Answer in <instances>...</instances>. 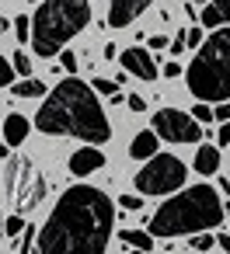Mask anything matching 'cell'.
Returning <instances> with one entry per match:
<instances>
[{"mask_svg":"<svg viewBox=\"0 0 230 254\" xmlns=\"http://www.w3.org/2000/svg\"><path fill=\"white\" fill-rule=\"evenodd\" d=\"M112 230V198L94 185H74L60 195L49 219L35 230L32 254H105Z\"/></svg>","mask_w":230,"mask_h":254,"instance_id":"cell-1","label":"cell"},{"mask_svg":"<svg viewBox=\"0 0 230 254\" xmlns=\"http://www.w3.org/2000/svg\"><path fill=\"white\" fill-rule=\"evenodd\" d=\"M32 126L39 132H46V136H74V139H84L94 150L112 139V122H108L98 94L91 91V84H84L77 77L60 80L46 94V105L35 112Z\"/></svg>","mask_w":230,"mask_h":254,"instance_id":"cell-2","label":"cell"},{"mask_svg":"<svg viewBox=\"0 0 230 254\" xmlns=\"http://www.w3.org/2000/svg\"><path fill=\"white\" fill-rule=\"evenodd\" d=\"M227 216V205L220 198V191L213 185H192L181 195L167 198L147 223V233L157 240H171V237H199V233H213Z\"/></svg>","mask_w":230,"mask_h":254,"instance_id":"cell-3","label":"cell"},{"mask_svg":"<svg viewBox=\"0 0 230 254\" xmlns=\"http://www.w3.org/2000/svg\"><path fill=\"white\" fill-rule=\"evenodd\" d=\"M28 21H32L35 56L49 60V56H60L63 46L91 25V4L87 0H46V4L35 7Z\"/></svg>","mask_w":230,"mask_h":254,"instance_id":"cell-4","label":"cell"},{"mask_svg":"<svg viewBox=\"0 0 230 254\" xmlns=\"http://www.w3.org/2000/svg\"><path fill=\"white\" fill-rule=\"evenodd\" d=\"M185 84L199 98V105H209V101L227 105L230 101V28L213 32L199 46L195 60L188 63Z\"/></svg>","mask_w":230,"mask_h":254,"instance_id":"cell-5","label":"cell"},{"mask_svg":"<svg viewBox=\"0 0 230 254\" xmlns=\"http://www.w3.org/2000/svg\"><path fill=\"white\" fill-rule=\"evenodd\" d=\"M4 185H7V198L14 205V216H25V212L39 209L42 198H46V181L28 157H11L7 160Z\"/></svg>","mask_w":230,"mask_h":254,"instance_id":"cell-6","label":"cell"},{"mask_svg":"<svg viewBox=\"0 0 230 254\" xmlns=\"http://www.w3.org/2000/svg\"><path fill=\"white\" fill-rule=\"evenodd\" d=\"M185 174H188V167L174 153H157L147 160V167L136 171V188L143 195H167L185 185Z\"/></svg>","mask_w":230,"mask_h":254,"instance_id":"cell-7","label":"cell"},{"mask_svg":"<svg viewBox=\"0 0 230 254\" xmlns=\"http://www.w3.org/2000/svg\"><path fill=\"white\" fill-rule=\"evenodd\" d=\"M157 139L164 143H199L202 139V126L181 112V108H160L153 112V129H150Z\"/></svg>","mask_w":230,"mask_h":254,"instance_id":"cell-8","label":"cell"},{"mask_svg":"<svg viewBox=\"0 0 230 254\" xmlns=\"http://www.w3.org/2000/svg\"><path fill=\"white\" fill-rule=\"evenodd\" d=\"M122 70L140 77V80H157V60L143 49V46H133L122 53Z\"/></svg>","mask_w":230,"mask_h":254,"instance_id":"cell-9","label":"cell"},{"mask_svg":"<svg viewBox=\"0 0 230 254\" xmlns=\"http://www.w3.org/2000/svg\"><path fill=\"white\" fill-rule=\"evenodd\" d=\"M150 11V4L147 0H112V7H108V25L112 28H126V25H133L140 14H147Z\"/></svg>","mask_w":230,"mask_h":254,"instance_id":"cell-10","label":"cell"},{"mask_svg":"<svg viewBox=\"0 0 230 254\" xmlns=\"http://www.w3.org/2000/svg\"><path fill=\"white\" fill-rule=\"evenodd\" d=\"M101 167H105V153L94 150V146H80V150L70 153V174H77V178H87Z\"/></svg>","mask_w":230,"mask_h":254,"instance_id":"cell-11","label":"cell"},{"mask_svg":"<svg viewBox=\"0 0 230 254\" xmlns=\"http://www.w3.org/2000/svg\"><path fill=\"white\" fill-rule=\"evenodd\" d=\"M32 132V122L21 115V112H11L4 122H0V139H4V146H21Z\"/></svg>","mask_w":230,"mask_h":254,"instance_id":"cell-12","label":"cell"},{"mask_svg":"<svg viewBox=\"0 0 230 254\" xmlns=\"http://www.w3.org/2000/svg\"><path fill=\"white\" fill-rule=\"evenodd\" d=\"M199 28H230V0H209V4L199 11Z\"/></svg>","mask_w":230,"mask_h":254,"instance_id":"cell-13","label":"cell"},{"mask_svg":"<svg viewBox=\"0 0 230 254\" xmlns=\"http://www.w3.org/2000/svg\"><path fill=\"white\" fill-rule=\"evenodd\" d=\"M157 136L150 132V129H143V132H136L133 136V143H129V157L133 160H150V157H157Z\"/></svg>","mask_w":230,"mask_h":254,"instance_id":"cell-14","label":"cell"},{"mask_svg":"<svg viewBox=\"0 0 230 254\" xmlns=\"http://www.w3.org/2000/svg\"><path fill=\"white\" fill-rule=\"evenodd\" d=\"M192 167H195L202 178H213V174L220 171V150H216L213 143L199 146V150H195V160H192Z\"/></svg>","mask_w":230,"mask_h":254,"instance_id":"cell-15","label":"cell"},{"mask_svg":"<svg viewBox=\"0 0 230 254\" xmlns=\"http://www.w3.org/2000/svg\"><path fill=\"white\" fill-rule=\"evenodd\" d=\"M119 240H122L126 247H136L140 254L153 251V237H150L147 230H122V233H119Z\"/></svg>","mask_w":230,"mask_h":254,"instance_id":"cell-16","label":"cell"},{"mask_svg":"<svg viewBox=\"0 0 230 254\" xmlns=\"http://www.w3.org/2000/svg\"><path fill=\"white\" fill-rule=\"evenodd\" d=\"M11 94L14 98H46V80H21V84H11Z\"/></svg>","mask_w":230,"mask_h":254,"instance_id":"cell-17","label":"cell"},{"mask_svg":"<svg viewBox=\"0 0 230 254\" xmlns=\"http://www.w3.org/2000/svg\"><path fill=\"white\" fill-rule=\"evenodd\" d=\"M91 91L101 94V98H115V94H119V84H115V80H105V77H94V80H91Z\"/></svg>","mask_w":230,"mask_h":254,"instance_id":"cell-18","label":"cell"},{"mask_svg":"<svg viewBox=\"0 0 230 254\" xmlns=\"http://www.w3.org/2000/svg\"><path fill=\"white\" fill-rule=\"evenodd\" d=\"M178 39H181V42H185V46H192V49H199V46H202V42H206V35H202V28H199V25H192V28H188V32H185V28H181V35H178Z\"/></svg>","mask_w":230,"mask_h":254,"instance_id":"cell-19","label":"cell"},{"mask_svg":"<svg viewBox=\"0 0 230 254\" xmlns=\"http://www.w3.org/2000/svg\"><path fill=\"white\" fill-rule=\"evenodd\" d=\"M11 70H14V73H21L25 80H32V60H28L25 53H14V63H11Z\"/></svg>","mask_w":230,"mask_h":254,"instance_id":"cell-20","label":"cell"},{"mask_svg":"<svg viewBox=\"0 0 230 254\" xmlns=\"http://www.w3.org/2000/svg\"><path fill=\"white\" fill-rule=\"evenodd\" d=\"M25 226H28L25 216H7V219H4V233H7V237H21Z\"/></svg>","mask_w":230,"mask_h":254,"instance_id":"cell-21","label":"cell"},{"mask_svg":"<svg viewBox=\"0 0 230 254\" xmlns=\"http://www.w3.org/2000/svg\"><path fill=\"white\" fill-rule=\"evenodd\" d=\"M32 244H35V230H32V226H25V233H21V237H14V251L32 254Z\"/></svg>","mask_w":230,"mask_h":254,"instance_id":"cell-22","label":"cell"},{"mask_svg":"<svg viewBox=\"0 0 230 254\" xmlns=\"http://www.w3.org/2000/svg\"><path fill=\"white\" fill-rule=\"evenodd\" d=\"M14 84V70H11V63L4 60V53H0V87H11Z\"/></svg>","mask_w":230,"mask_h":254,"instance_id":"cell-23","label":"cell"},{"mask_svg":"<svg viewBox=\"0 0 230 254\" xmlns=\"http://www.w3.org/2000/svg\"><path fill=\"white\" fill-rule=\"evenodd\" d=\"M14 32H18V42L32 39V21H28L25 14H18V21H14Z\"/></svg>","mask_w":230,"mask_h":254,"instance_id":"cell-24","label":"cell"},{"mask_svg":"<svg viewBox=\"0 0 230 254\" xmlns=\"http://www.w3.org/2000/svg\"><path fill=\"white\" fill-rule=\"evenodd\" d=\"M192 119H195L199 126H202V122H213V108H209V105H195V108H192Z\"/></svg>","mask_w":230,"mask_h":254,"instance_id":"cell-25","label":"cell"},{"mask_svg":"<svg viewBox=\"0 0 230 254\" xmlns=\"http://www.w3.org/2000/svg\"><path fill=\"white\" fill-rule=\"evenodd\" d=\"M119 205H122V209H129V212H136V209H143V195H122V198H119Z\"/></svg>","mask_w":230,"mask_h":254,"instance_id":"cell-26","label":"cell"},{"mask_svg":"<svg viewBox=\"0 0 230 254\" xmlns=\"http://www.w3.org/2000/svg\"><path fill=\"white\" fill-rule=\"evenodd\" d=\"M213 240H216L213 233H199V237H192V251H209Z\"/></svg>","mask_w":230,"mask_h":254,"instance_id":"cell-27","label":"cell"},{"mask_svg":"<svg viewBox=\"0 0 230 254\" xmlns=\"http://www.w3.org/2000/svg\"><path fill=\"white\" fill-rule=\"evenodd\" d=\"M60 63H63V70H67L70 77H77V56H74V53H60Z\"/></svg>","mask_w":230,"mask_h":254,"instance_id":"cell-28","label":"cell"},{"mask_svg":"<svg viewBox=\"0 0 230 254\" xmlns=\"http://www.w3.org/2000/svg\"><path fill=\"white\" fill-rule=\"evenodd\" d=\"M160 73L174 80V77H181V63H178V60H171V63H164V70H160Z\"/></svg>","mask_w":230,"mask_h":254,"instance_id":"cell-29","label":"cell"},{"mask_svg":"<svg viewBox=\"0 0 230 254\" xmlns=\"http://www.w3.org/2000/svg\"><path fill=\"white\" fill-rule=\"evenodd\" d=\"M213 119H216V122H230V101H227V105H216V108H213Z\"/></svg>","mask_w":230,"mask_h":254,"instance_id":"cell-30","label":"cell"},{"mask_svg":"<svg viewBox=\"0 0 230 254\" xmlns=\"http://www.w3.org/2000/svg\"><path fill=\"white\" fill-rule=\"evenodd\" d=\"M220 146H230V122H223L220 126V136H216V150Z\"/></svg>","mask_w":230,"mask_h":254,"instance_id":"cell-31","label":"cell"},{"mask_svg":"<svg viewBox=\"0 0 230 254\" xmlns=\"http://www.w3.org/2000/svg\"><path fill=\"white\" fill-rule=\"evenodd\" d=\"M126 105H129L133 112H143V108H147V101H143L140 94H129V98H126Z\"/></svg>","mask_w":230,"mask_h":254,"instance_id":"cell-32","label":"cell"},{"mask_svg":"<svg viewBox=\"0 0 230 254\" xmlns=\"http://www.w3.org/2000/svg\"><path fill=\"white\" fill-rule=\"evenodd\" d=\"M150 49H167V39L157 32V35H150Z\"/></svg>","mask_w":230,"mask_h":254,"instance_id":"cell-33","label":"cell"},{"mask_svg":"<svg viewBox=\"0 0 230 254\" xmlns=\"http://www.w3.org/2000/svg\"><path fill=\"white\" fill-rule=\"evenodd\" d=\"M167 53H171V56H181V53H185V42H181V39H174V42L167 46Z\"/></svg>","mask_w":230,"mask_h":254,"instance_id":"cell-34","label":"cell"},{"mask_svg":"<svg viewBox=\"0 0 230 254\" xmlns=\"http://www.w3.org/2000/svg\"><path fill=\"white\" fill-rule=\"evenodd\" d=\"M216 244H220V251H227V254H230V233H220V237H216Z\"/></svg>","mask_w":230,"mask_h":254,"instance_id":"cell-35","label":"cell"},{"mask_svg":"<svg viewBox=\"0 0 230 254\" xmlns=\"http://www.w3.org/2000/svg\"><path fill=\"white\" fill-rule=\"evenodd\" d=\"M4 32H11V21H7V18H0V35H4Z\"/></svg>","mask_w":230,"mask_h":254,"instance_id":"cell-36","label":"cell"},{"mask_svg":"<svg viewBox=\"0 0 230 254\" xmlns=\"http://www.w3.org/2000/svg\"><path fill=\"white\" fill-rule=\"evenodd\" d=\"M0 157H4V160H11V153H7V146H4V143H0Z\"/></svg>","mask_w":230,"mask_h":254,"instance_id":"cell-37","label":"cell"},{"mask_svg":"<svg viewBox=\"0 0 230 254\" xmlns=\"http://www.w3.org/2000/svg\"><path fill=\"white\" fill-rule=\"evenodd\" d=\"M0 237H4V216H0Z\"/></svg>","mask_w":230,"mask_h":254,"instance_id":"cell-38","label":"cell"},{"mask_svg":"<svg viewBox=\"0 0 230 254\" xmlns=\"http://www.w3.org/2000/svg\"><path fill=\"white\" fill-rule=\"evenodd\" d=\"M129 254H140V251H129Z\"/></svg>","mask_w":230,"mask_h":254,"instance_id":"cell-39","label":"cell"}]
</instances>
